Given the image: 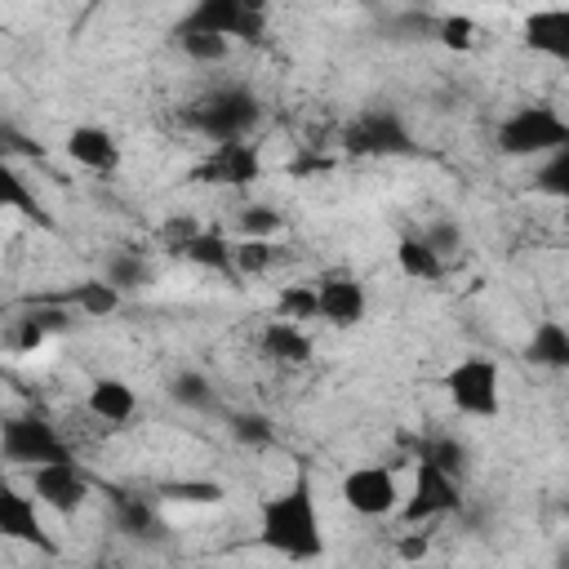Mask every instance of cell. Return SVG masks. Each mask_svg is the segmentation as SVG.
Listing matches in <instances>:
<instances>
[{
  "instance_id": "3957f363",
  "label": "cell",
  "mask_w": 569,
  "mask_h": 569,
  "mask_svg": "<svg viewBox=\"0 0 569 569\" xmlns=\"http://www.w3.org/2000/svg\"><path fill=\"white\" fill-rule=\"evenodd\" d=\"M258 120H262V107L240 84H222L191 107V124L213 142H244L258 129Z\"/></svg>"
},
{
  "instance_id": "7c38bea8",
  "label": "cell",
  "mask_w": 569,
  "mask_h": 569,
  "mask_svg": "<svg viewBox=\"0 0 569 569\" xmlns=\"http://www.w3.org/2000/svg\"><path fill=\"white\" fill-rule=\"evenodd\" d=\"M36 507H40L36 498H27V493H18V489H4V493H0V533L13 538V542L36 547V551H44V556H58V542L49 538V529H44V520H40Z\"/></svg>"
},
{
  "instance_id": "44dd1931",
  "label": "cell",
  "mask_w": 569,
  "mask_h": 569,
  "mask_svg": "<svg viewBox=\"0 0 569 569\" xmlns=\"http://www.w3.org/2000/svg\"><path fill=\"white\" fill-rule=\"evenodd\" d=\"M396 267L409 276V280H440L445 276V258L422 240V236H400L396 244Z\"/></svg>"
},
{
  "instance_id": "603a6c76",
  "label": "cell",
  "mask_w": 569,
  "mask_h": 569,
  "mask_svg": "<svg viewBox=\"0 0 569 569\" xmlns=\"http://www.w3.org/2000/svg\"><path fill=\"white\" fill-rule=\"evenodd\" d=\"M182 258H191L196 267H209V271H236V244L213 227V231H200L196 240H191V249L182 253Z\"/></svg>"
},
{
  "instance_id": "2e32d148",
  "label": "cell",
  "mask_w": 569,
  "mask_h": 569,
  "mask_svg": "<svg viewBox=\"0 0 569 569\" xmlns=\"http://www.w3.org/2000/svg\"><path fill=\"white\" fill-rule=\"evenodd\" d=\"M84 405L98 422H129L133 409H138V396L124 378H93L89 391H84Z\"/></svg>"
},
{
  "instance_id": "f35d334b",
  "label": "cell",
  "mask_w": 569,
  "mask_h": 569,
  "mask_svg": "<svg viewBox=\"0 0 569 569\" xmlns=\"http://www.w3.org/2000/svg\"><path fill=\"white\" fill-rule=\"evenodd\" d=\"M427 547H431V533H413V538H400V547H396V551H400L405 560H422V556H427Z\"/></svg>"
},
{
  "instance_id": "f546056e",
  "label": "cell",
  "mask_w": 569,
  "mask_h": 569,
  "mask_svg": "<svg viewBox=\"0 0 569 569\" xmlns=\"http://www.w3.org/2000/svg\"><path fill=\"white\" fill-rule=\"evenodd\" d=\"M227 427H231V440L244 445V449H267L276 440V427H271L267 413H231Z\"/></svg>"
},
{
  "instance_id": "1f68e13d",
  "label": "cell",
  "mask_w": 569,
  "mask_h": 569,
  "mask_svg": "<svg viewBox=\"0 0 569 569\" xmlns=\"http://www.w3.org/2000/svg\"><path fill=\"white\" fill-rule=\"evenodd\" d=\"M22 320L36 325L44 338H49V333H67V329L76 325V320H71V307H62L58 298H40V302H31V311H27Z\"/></svg>"
},
{
  "instance_id": "7402d4cb",
  "label": "cell",
  "mask_w": 569,
  "mask_h": 569,
  "mask_svg": "<svg viewBox=\"0 0 569 569\" xmlns=\"http://www.w3.org/2000/svg\"><path fill=\"white\" fill-rule=\"evenodd\" d=\"M120 298L124 293L116 284H107V280H76L67 293H58L62 307H76L84 316H111V311H120Z\"/></svg>"
},
{
  "instance_id": "d590c367",
  "label": "cell",
  "mask_w": 569,
  "mask_h": 569,
  "mask_svg": "<svg viewBox=\"0 0 569 569\" xmlns=\"http://www.w3.org/2000/svg\"><path fill=\"white\" fill-rule=\"evenodd\" d=\"M436 40H440L445 49H453V53H467V49L476 44V22H471L467 13H445Z\"/></svg>"
},
{
  "instance_id": "d6a6232c",
  "label": "cell",
  "mask_w": 569,
  "mask_h": 569,
  "mask_svg": "<svg viewBox=\"0 0 569 569\" xmlns=\"http://www.w3.org/2000/svg\"><path fill=\"white\" fill-rule=\"evenodd\" d=\"M178 44H182V53H187L191 62H204V67H213V62H222V58L231 53V40H222V36H196V31H178Z\"/></svg>"
},
{
  "instance_id": "4dcf8cb0",
  "label": "cell",
  "mask_w": 569,
  "mask_h": 569,
  "mask_svg": "<svg viewBox=\"0 0 569 569\" xmlns=\"http://www.w3.org/2000/svg\"><path fill=\"white\" fill-rule=\"evenodd\" d=\"M236 227H240V240H271L280 231V213L271 204H244Z\"/></svg>"
},
{
  "instance_id": "74e56055",
  "label": "cell",
  "mask_w": 569,
  "mask_h": 569,
  "mask_svg": "<svg viewBox=\"0 0 569 569\" xmlns=\"http://www.w3.org/2000/svg\"><path fill=\"white\" fill-rule=\"evenodd\" d=\"M0 151H4V160H9V156H36V160H40V147H36V142H27L9 120L0 124Z\"/></svg>"
},
{
  "instance_id": "83f0119b",
  "label": "cell",
  "mask_w": 569,
  "mask_h": 569,
  "mask_svg": "<svg viewBox=\"0 0 569 569\" xmlns=\"http://www.w3.org/2000/svg\"><path fill=\"white\" fill-rule=\"evenodd\" d=\"M533 191L538 196H551V200H569V147L547 156L533 173Z\"/></svg>"
},
{
  "instance_id": "ffe728a7",
  "label": "cell",
  "mask_w": 569,
  "mask_h": 569,
  "mask_svg": "<svg viewBox=\"0 0 569 569\" xmlns=\"http://www.w3.org/2000/svg\"><path fill=\"white\" fill-rule=\"evenodd\" d=\"M111 507H116L120 533H129V538H160L164 525H160V516H156V507L147 498H133L124 489H111Z\"/></svg>"
},
{
  "instance_id": "4316f807",
  "label": "cell",
  "mask_w": 569,
  "mask_h": 569,
  "mask_svg": "<svg viewBox=\"0 0 569 569\" xmlns=\"http://www.w3.org/2000/svg\"><path fill=\"white\" fill-rule=\"evenodd\" d=\"M276 311H280V320H316L320 316V293H316V284H284L280 289V298H276Z\"/></svg>"
},
{
  "instance_id": "52a82bcc",
  "label": "cell",
  "mask_w": 569,
  "mask_h": 569,
  "mask_svg": "<svg viewBox=\"0 0 569 569\" xmlns=\"http://www.w3.org/2000/svg\"><path fill=\"white\" fill-rule=\"evenodd\" d=\"M0 449H4L9 462H31V467L71 462L67 440H62L58 427H49L44 418H4V427H0Z\"/></svg>"
},
{
  "instance_id": "277c9868",
  "label": "cell",
  "mask_w": 569,
  "mask_h": 569,
  "mask_svg": "<svg viewBox=\"0 0 569 569\" xmlns=\"http://www.w3.org/2000/svg\"><path fill=\"white\" fill-rule=\"evenodd\" d=\"M498 387H502V373H498V360H489V356H462L445 373V396L467 418H493L502 405Z\"/></svg>"
},
{
  "instance_id": "d4e9b609",
  "label": "cell",
  "mask_w": 569,
  "mask_h": 569,
  "mask_svg": "<svg viewBox=\"0 0 569 569\" xmlns=\"http://www.w3.org/2000/svg\"><path fill=\"white\" fill-rule=\"evenodd\" d=\"M413 462H436L440 471L462 476V471H467V449H462V440H453V436H427V440H418Z\"/></svg>"
},
{
  "instance_id": "cb8c5ba5",
  "label": "cell",
  "mask_w": 569,
  "mask_h": 569,
  "mask_svg": "<svg viewBox=\"0 0 569 569\" xmlns=\"http://www.w3.org/2000/svg\"><path fill=\"white\" fill-rule=\"evenodd\" d=\"M102 280L116 284L120 293H133V289H147V284H151V267L142 262V253L120 249V253L107 258V276H102Z\"/></svg>"
},
{
  "instance_id": "d6986e66",
  "label": "cell",
  "mask_w": 569,
  "mask_h": 569,
  "mask_svg": "<svg viewBox=\"0 0 569 569\" xmlns=\"http://www.w3.org/2000/svg\"><path fill=\"white\" fill-rule=\"evenodd\" d=\"M262 356H271L280 365H307L311 360V338L293 320H271L262 329Z\"/></svg>"
},
{
  "instance_id": "4fadbf2b",
  "label": "cell",
  "mask_w": 569,
  "mask_h": 569,
  "mask_svg": "<svg viewBox=\"0 0 569 569\" xmlns=\"http://www.w3.org/2000/svg\"><path fill=\"white\" fill-rule=\"evenodd\" d=\"M316 293H320V316L329 320V325H338V329H351V325H360L365 320V311H369V298H365V284L356 280V276H325L320 284H316Z\"/></svg>"
},
{
  "instance_id": "836d02e7",
  "label": "cell",
  "mask_w": 569,
  "mask_h": 569,
  "mask_svg": "<svg viewBox=\"0 0 569 569\" xmlns=\"http://www.w3.org/2000/svg\"><path fill=\"white\" fill-rule=\"evenodd\" d=\"M276 244L271 240H236V271L240 276H262L276 262Z\"/></svg>"
},
{
  "instance_id": "9c48e42d",
  "label": "cell",
  "mask_w": 569,
  "mask_h": 569,
  "mask_svg": "<svg viewBox=\"0 0 569 569\" xmlns=\"http://www.w3.org/2000/svg\"><path fill=\"white\" fill-rule=\"evenodd\" d=\"M342 147L351 156H409L413 138H409V129L396 111H365L347 124Z\"/></svg>"
},
{
  "instance_id": "f1b7e54d",
  "label": "cell",
  "mask_w": 569,
  "mask_h": 569,
  "mask_svg": "<svg viewBox=\"0 0 569 569\" xmlns=\"http://www.w3.org/2000/svg\"><path fill=\"white\" fill-rule=\"evenodd\" d=\"M169 396H173L182 409H209V405H213V387H209V378H204L200 369H182V373H173Z\"/></svg>"
},
{
  "instance_id": "9a60e30c",
  "label": "cell",
  "mask_w": 569,
  "mask_h": 569,
  "mask_svg": "<svg viewBox=\"0 0 569 569\" xmlns=\"http://www.w3.org/2000/svg\"><path fill=\"white\" fill-rule=\"evenodd\" d=\"M525 44L569 67V9H533L525 18Z\"/></svg>"
},
{
  "instance_id": "5bb4252c",
  "label": "cell",
  "mask_w": 569,
  "mask_h": 569,
  "mask_svg": "<svg viewBox=\"0 0 569 569\" xmlns=\"http://www.w3.org/2000/svg\"><path fill=\"white\" fill-rule=\"evenodd\" d=\"M62 147H67V156H71L80 169H89V173H116V169H120V142H116L107 129H98V124H76Z\"/></svg>"
},
{
  "instance_id": "5b68a950",
  "label": "cell",
  "mask_w": 569,
  "mask_h": 569,
  "mask_svg": "<svg viewBox=\"0 0 569 569\" xmlns=\"http://www.w3.org/2000/svg\"><path fill=\"white\" fill-rule=\"evenodd\" d=\"M178 31H196V36H244V40H258L267 31V18H262V4L258 0H196L187 9V18L178 22Z\"/></svg>"
},
{
  "instance_id": "6da1fadb",
  "label": "cell",
  "mask_w": 569,
  "mask_h": 569,
  "mask_svg": "<svg viewBox=\"0 0 569 569\" xmlns=\"http://www.w3.org/2000/svg\"><path fill=\"white\" fill-rule=\"evenodd\" d=\"M258 542L298 565L325 556V529H320L316 489L307 476H293V485L258 502Z\"/></svg>"
},
{
  "instance_id": "e0dca14e",
  "label": "cell",
  "mask_w": 569,
  "mask_h": 569,
  "mask_svg": "<svg viewBox=\"0 0 569 569\" xmlns=\"http://www.w3.org/2000/svg\"><path fill=\"white\" fill-rule=\"evenodd\" d=\"M0 204H4V209H13V213H22L27 222H36V227H44V231H53V227H58V222H53V213L36 200V191L27 187V178H22L9 160L0 164Z\"/></svg>"
},
{
  "instance_id": "ac0fdd59",
  "label": "cell",
  "mask_w": 569,
  "mask_h": 569,
  "mask_svg": "<svg viewBox=\"0 0 569 569\" xmlns=\"http://www.w3.org/2000/svg\"><path fill=\"white\" fill-rule=\"evenodd\" d=\"M525 360L538 369H569V329L560 320H538L525 342Z\"/></svg>"
},
{
  "instance_id": "8d00e7d4",
  "label": "cell",
  "mask_w": 569,
  "mask_h": 569,
  "mask_svg": "<svg viewBox=\"0 0 569 569\" xmlns=\"http://www.w3.org/2000/svg\"><path fill=\"white\" fill-rule=\"evenodd\" d=\"M422 240H427L440 258H453V253L462 249V227H458V222H449V218H436V222L422 231Z\"/></svg>"
},
{
  "instance_id": "8992f818",
  "label": "cell",
  "mask_w": 569,
  "mask_h": 569,
  "mask_svg": "<svg viewBox=\"0 0 569 569\" xmlns=\"http://www.w3.org/2000/svg\"><path fill=\"white\" fill-rule=\"evenodd\" d=\"M462 507V489H458V476L440 471L436 462H413V485L400 502V520L405 525H427L436 516H449Z\"/></svg>"
},
{
  "instance_id": "30bf717a",
  "label": "cell",
  "mask_w": 569,
  "mask_h": 569,
  "mask_svg": "<svg viewBox=\"0 0 569 569\" xmlns=\"http://www.w3.org/2000/svg\"><path fill=\"white\" fill-rule=\"evenodd\" d=\"M31 493L40 507L58 516H76L89 498V476L76 462H44V467H31Z\"/></svg>"
},
{
  "instance_id": "8fae6325",
  "label": "cell",
  "mask_w": 569,
  "mask_h": 569,
  "mask_svg": "<svg viewBox=\"0 0 569 569\" xmlns=\"http://www.w3.org/2000/svg\"><path fill=\"white\" fill-rule=\"evenodd\" d=\"M196 182H218V187H249L262 178V156L253 142H218L196 169Z\"/></svg>"
},
{
  "instance_id": "484cf974",
  "label": "cell",
  "mask_w": 569,
  "mask_h": 569,
  "mask_svg": "<svg viewBox=\"0 0 569 569\" xmlns=\"http://www.w3.org/2000/svg\"><path fill=\"white\" fill-rule=\"evenodd\" d=\"M156 493L169 502H187V507H213L227 498V489L218 480H164Z\"/></svg>"
},
{
  "instance_id": "e575fe53",
  "label": "cell",
  "mask_w": 569,
  "mask_h": 569,
  "mask_svg": "<svg viewBox=\"0 0 569 569\" xmlns=\"http://www.w3.org/2000/svg\"><path fill=\"white\" fill-rule=\"evenodd\" d=\"M204 227L191 218V213H169L164 222H160V244L164 249H173V253H187L191 249V240L200 236Z\"/></svg>"
},
{
  "instance_id": "7a4b0ae2",
  "label": "cell",
  "mask_w": 569,
  "mask_h": 569,
  "mask_svg": "<svg viewBox=\"0 0 569 569\" xmlns=\"http://www.w3.org/2000/svg\"><path fill=\"white\" fill-rule=\"evenodd\" d=\"M498 151L511 156V160H533V156H556L569 147V120L542 102H529V107H516L502 124H498Z\"/></svg>"
},
{
  "instance_id": "ba28073f",
  "label": "cell",
  "mask_w": 569,
  "mask_h": 569,
  "mask_svg": "<svg viewBox=\"0 0 569 569\" xmlns=\"http://www.w3.org/2000/svg\"><path fill=\"white\" fill-rule=\"evenodd\" d=\"M338 493H342V502H347L356 516H369V520L391 516V511H400V502H405L396 471H391V467H378V462L351 467V471L342 476V489H338Z\"/></svg>"
}]
</instances>
